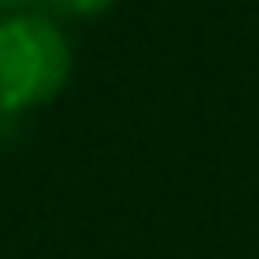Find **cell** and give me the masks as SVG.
Listing matches in <instances>:
<instances>
[{
  "label": "cell",
  "instance_id": "cell-1",
  "mask_svg": "<svg viewBox=\"0 0 259 259\" xmlns=\"http://www.w3.org/2000/svg\"><path fill=\"white\" fill-rule=\"evenodd\" d=\"M74 74V52L61 22L48 13L0 18V117L52 104Z\"/></svg>",
  "mask_w": 259,
  "mask_h": 259
},
{
  "label": "cell",
  "instance_id": "cell-2",
  "mask_svg": "<svg viewBox=\"0 0 259 259\" xmlns=\"http://www.w3.org/2000/svg\"><path fill=\"white\" fill-rule=\"evenodd\" d=\"M52 22H91V18H104L121 5V0H44Z\"/></svg>",
  "mask_w": 259,
  "mask_h": 259
},
{
  "label": "cell",
  "instance_id": "cell-3",
  "mask_svg": "<svg viewBox=\"0 0 259 259\" xmlns=\"http://www.w3.org/2000/svg\"><path fill=\"white\" fill-rule=\"evenodd\" d=\"M30 0H0V18H13V13H26Z\"/></svg>",
  "mask_w": 259,
  "mask_h": 259
}]
</instances>
